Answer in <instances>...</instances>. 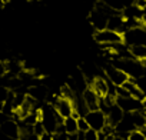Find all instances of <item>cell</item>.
Listing matches in <instances>:
<instances>
[{"label":"cell","mask_w":146,"mask_h":140,"mask_svg":"<svg viewBox=\"0 0 146 140\" xmlns=\"http://www.w3.org/2000/svg\"><path fill=\"white\" fill-rule=\"evenodd\" d=\"M113 66L122 69L123 72L129 76V79L132 80H137L142 76H145V66L140 60H136L133 57H127V59H116L112 61Z\"/></svg>","instance_id":"cell-1"},{"label":"cell","mask_w":146,"mask_h":140,"mask_svg":"<svg viewBox=\"0 0 146 140\" xmlns=\"http://www.w3.org/2000/svg\"><path fill=\"white\" fill-rule=\"evenodd\" d=\"M115 13V10H112L109 6H106L103 2H99L95 7H93V10H92V13H90V23H92V26L96 29V30H102V29H106V24H108V19H109V16L110 15H113Z\"/></svg>","instance_id":"cell-2"},{"label":"cell","mask_w":146,"mask_h":140,"mask_svg":"<svg viewBox=\"0 0 146 140\" xmlns=\"http://www.w3.org/2000/svg\"><path fill=\"white\" fill-rule=\"evenodd\" d=\"M93 37L102 46H105V44H115V43L123 42V34H120V33H117L115 30H110V29L96 30L95 34H93Z\"/></svg>","instance_id":"cell-3"},{"label":"cell","mask_w":146,"mask_h":140,"mask_svg":"<svg viewBox=\"0 0 146 140\" xmlns=\"http://www.w3.org/2000/svg\"><path fill=\"white\" fill-rule=\"evenodd\" d=\"M145 40H146V30L143 26L135 27V29H127L123 33V43L127 44L129 47L135 46V44H145Z\"/></svg>","instance_id":"cell-4"},{"label":"cell","mask_w":146,"mask_h":140,"mask_svg":"<svg viewBox=\"0 0 146 140\" xmlns=\"http://www.w3.org/2000/svg\"><path fill=\"white\" fill-rule=\"evenodd\" d=\"M83 117L88 120L90 129H93V130H96V131H100V130L108 124L106 114H105L100 109H98V110H89Z\"/></svg>","instance_id":"cell-5"},{"label":"cell","mask_w":146,"mask_h":140,"mask_svg":"<svg viewBox=\"0 0 146 140\" xmlns=\"http://www.w3.org/2000/svg\"><path fill=\"white\" fill-rule=\"evenodd\" d=\"M105 73H106V77L110 83H113L115 86H122L125 82L129 80V76L123 72L122 69L113 66V64H109L105 67Z\"/></svg>","instance_id":"cell-6"},{"label":"cell","mask_w":146,"mask_h":140,"mask_svg":"<svg viewBox=\"0 0 146 140\" xmlns=\"http://www.w3.org/2000/svg\"><path fill=\"white\" fill-rule=\"evenodd\" d=\"M115 103L125 112V113H132V112H137V110H142L145 109L143 107V102L132 97V96H127V97H116L115 99Z\"/></svg>","instance_id":"cell-7"},{"label":"cell","mask_w":146,"mask_h":140,"mask_svg":"<svg viewBox=\"0 0 146 140\" xmlns=\"http://www.w3.org/2000/svg\"><path fill=\"white\" fill-rule=\"evenodd\" d=\"M53 106H54L57 114H59L62 119H66V117L72 116L73 112H75L72 100H70V99H66V97H62V96L56 99V102L53 103Z\"/></svg>","instance_id":"cell-8"},{"label":"cell","mask_w":146,"mask_h":140,"mask_svg":"<svg viewBox=\"0 0 146 140\" xmlns=\"http://www.w3.org/2000/svg\"><path fill=\"white\" fill-rule=\"evenodd\" d=\"M0 131L3 134H6L7 137H10L12 140H16L19 139L20 136V127H19V123L15 122L13 119H9L6 123H3L0 126Z\"/></svg>","instance_id":"cell-9"},{"label":"cell","mask_w":146,"mask_h":140,"mask_svg":"<svg viewBox=\"0 0 146 140\" xmlns=\"http://www.w3.org/2000/svg\"><path fill=\"white\" fill-rule=\"evenodd\" d=\"M82 97H83V102L86 103V106H88L89 110H98L99 109V100H100V97L95 93L93 89H86L82 93Z\"/></svg>","instance_id":"cell-10"},{"label":"cell","mask_w":146,"mask_h":140,"mask_svg":"<svg viewBox=\"0 0 146 140\" xmlns=\"http://www.w3.org/2000/svg\"><path fill=\"white\" fill-rule=\"evenodd\" d=\"M123 114H125V112L115 103V104H112L110 106V109L108 110V113H106V119H108V124H110V126H116L122 119H123Z\"/></svg>","instance_id":"cell-11"},{"label":"cell","mask_w":146,"mask_h":140,"mask_svg":"<svg viewBox=\"0 0 146 140\" xmlns=\"http://www.w3.org/2000/svg\"><path fill=\"white\" fill-rule=\"evenodd\" d=\"M122 86H123V87L129 92V94H130L132 97H135V99H137V100H140V102H143V100L146 99L145 93L142 92V89L139 87V85L136 83V80L129 79V80H127V82H125Z\"/></svg>","instance_id":"cell-12"},{"label":"cell","mask_w":146,"mask_h":140,"mask_svg":"<svg viewBox=\"0 0 146 140\" xmlns=\"http://www.w3.org/2000/svg\"><path fill=\"white\" fill-rule=\"evenodd\" d=\"M27 94L30 97H33L36 102H40V100H44L49 94L47 92V87L44 85H33L27 89Z\"/></svg>","instance_id":"cell-13"},{"label":"cell","mask_w":146,"mask_h":140,"mask_svg":"<svg viewBox=\"0 0 146 140\" xmlns=\"http://www.w3.org/2000/svg\"><path fill=\"white\" fill-rule=\"evenodd\" d=\"M92 89L95 90V93L99 96V97H105V96H108V93H109V85H108V80L106 79H103V77H96L93 82H92Z\"/></svg>","instance_id":"cell-14"},{"label":"cell","mask_w":146,"mask_h":140,"mask_svg":"<svg viewBox=\"0 0 146 140\" xmlns=\"http://www.w3.org/2000/svg\"><path fill=\"white\" fill-rule=\"evenodd\" d=\"M130 54L136 60H146V44H135L130 46Z\"/></svg>","instance_id":"cell-15"},{"label":"cell","mask_w":146,"mask_h":140,"mask_svg":"<svg viewBox=\"0 0 146 140\" xmlns=\"http://www.w3.org/2000/svg\"><path fill=\"white\" fill-rule=\"evenodd\" d=\"M78 119H79V117H78ZM78 119L73 117V116H69V117L63 119V127H64V131H66L67 134L79 131V129H78Z\"/></svg>","instance_id":"cell-16"},{"label":"cell","mask_w":146,"mask_h":140,"mask_svg":"<svg viewBox=\"0 0 146 140\" xmlns=\"http://www.w3.org/2000/svg\"><path fill=\"white\" fill-rule=\"evenodd\" d=\"M100 2H103L106 6H109L115 12H122L123 7H125V2H123V0H100Z\"/></svg>","instance_id":"cell-17"},{"label":"cell","mask_w":146,"mask_h":140,"mask_svg":"<svg viewBox=\"0 0 146 140\" xmlns=\"http://www.w3.org/2000/svg\"><path fill=\"white\" fill-rule=\"evenodd\" d=\"M127 140H146V136L139 129H136L127 134Z\"/></svg>","instance_id":"cell-18"},{"label":"cell","mask_w":146,"mask_h":140,"mask_svg":"<svg viewBox=\"0 0 146 140\" xmlns=\"http://www.w3.org/2000/svg\"><path fill=\"white\" fill-rule=\"evenodd\" d=\"M78 129H79V131H82V133H85V131H88V130L90 129L88 120H86L83 116H80V117L78 119Z\"/></svg>","instance_id":"cell-19"},{"label":"cell","mask_w":146,"mask_h":140,"mask_svg":"<svg viewBox=\"0 0 146 140\" xmlns=\"http://www.w3.org/2000/svg\"><path fill=\"white\" fill-rule=\"evenodd\" d=\"M44 131H46V129H44V126H43L42 120H37V122L33 124V134H36L37 137H40Z\"/></svg>","instance_id":"cell-20"},{"label":"cell","mask_w":146,"mask_h":140,"mask_svg":"<svg viewBox=\"0 0 146 140\" xmlns=\"http://www.w3.org/2000/svg\"><path fill=\"white\" fill-rule=\"evenodd\" d=\"M83 137H85V140H99V131L89 129L88 131L83 133Z\"/></svg>","instance_id":"cell-21"},{"label":"cell","mask_w":146,"mask_h":140,"mask_svg":"<svg viewBox=\"0 0 146 140\" xmlns=\"http://www.w3.org/2000/svg\"><path fill=\"white\" fill-rule=\"evenodd\" d=\"M53 140H69V134H67L66 131L53 133Z\"/></svg>","instance_id":"cell-22"},{"label":"cell","mask_w":146,"mask_h":140,"mask_svg":"<svg viewBox=\"0 0 146 140\" xmlns=\"http://www.w3.org/2000/svg\"><path fill=\"white\" fill-rule=\"evenodd\" d=\"M9 119H12V117H10L9 114H6L5 112H0V126H2L3 123H6V122H7Z\"/></svg>","instance_id":"cell-23"},{"label":"cell","mask_w":146,"mask_h":140,"mask_svg":"<svg viewBox=\"0 0 146 140\" xmlns=\"http://www.w3.org/2000/svg\"><path fill=\"white\" fill-rule=\"evenodd\" d=\"M40 140H53V133L44 131V133L40 136Z\"/></svg>","instance_id":"cell-24"},{"label":"cell","mask_w":146,"mask_h":140,"mask_svg":"<svg viewBox=\"0 0 146 140\" xmlns=\"http://www.w3.org/2000/svg\"><path fill=\"white\" fill-rule=\"evenodd\" d=\"M25 140H40V137H37L36 134H33V133H32V134H29Z\"/></svg>","instance_id":"cell-25"},{"label":"cell","mask_w":146,"mask_h":140,"mask_svg":"<svg viewBox=\"0 0 146 140\" xmlns=\"http://www.w3.org/2000/svg\"><path fill=\"white\" fill-rule=\"evenodd\" d=\"M142 12H143V16H142V22H143V24H146V6L142 9Z\"/></svg>","instance_id":"cell-26"},{"label":"cell","mask_w":146,"mask_h":140,"mask_svg":"<svg viewBox=\"0 0 146 140\" xmlns=\"http://www.w3.org/2000/svg\"><path fill=\"white\" fill-rule=\"evenodd\" d=\"M113 140H127V139H126V137H122V136H117V134H115Z\"/></svg>","instance_id":"cell-27"},{"label":"cell","mask_w":146,"mask_h":140,"mask_svg":"<svg viewBox=\"0 0 146 140\" xmlns=\"http://www.w3.org/2000/svg\"><path fill=\"white\" fill-rule=\"evenodd\" d=\"M3 5H5V3H3V0H0V7H2Z\"/></svg>","instance_id":"cell-28"},{"label":"cell","mask_w":146,"mask_h":140,"mask_svg":"<svg viewBox=\"0 0 146 140\" xmlns=\"http://www.w3.org/2000/svg\"><path fill=\"white\" fill-rule=\"evenodd\" d=\"M9 2H10V0H3V3H5V5H6V3H9Z\"/></svg>","instance_id":"cell-29"},{"label":"cell","mask_w":146,"mask_h":140,"mask_svg":"<svg viewBox=\"0 0 146 140\" xmlns=\"http://www.w3.org/2000/svg\"><path fill=\"white\" fill-rule=\"evenodd\" d=\"M26 2H39V0H26Z\"/></svg>","instance_id":"cell-30"},{"label":"cell","mask_w":146,"mask_h":140,"mask_svg":"<svg viewBox=\"0 0 146 140\" xmlns=\"http://www.w3.org/2000/svg\"><path fill=\"white\" fill-rule=\"evenodd\" d=\"M143 107H145V110H146V102H145V103H143Z\"/></svg>","instance_id":"cell-31"},{"label":"cell","mask_w":146,"mask_h":140,"mask_svg":"<svg viewBox=\"0 0 146 140\" xmlns=\"http://www.w3.org/2000/svg\"><path fill=\"white\" fill-rule=\"evenodd\" d=\"M16 140H23V139H20V137H19V139H16Z\"/></svg>","instance_id":"cell-32"},{"label":"cell","mask_w":146,"mask_h":140,"mask_svg":"<svg viewBox=\"0 0 146 140\" xmlns=\"http://www.w3.org/2000/svg\"><path fill=\"white\" fill-rule=\"evenodd\" d=\"M145 119H146V110H145Z\"/></svg>","instance_id":"cell-33"}]
</instances>
